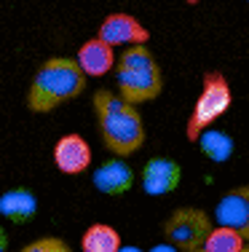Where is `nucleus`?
Segmentation results:
<instances>
[{
    "instance_id": "f257e3e1",
    "label": "nucleus",
    "mask_w": 249,
    "mask_h": 252,
    "mask_svg": "<svg viewBox=\"0 0 249 252\" xmlns=\"http://www.w3.org/2000/svg\"><path fill=\"white\" fill-rule=\"evenodd\" d=\"M94 113H97L102 142L112 156L123 158V156H132L142 148L145 124H142L137 105L118 97V92L99 89V92H94Z\"/></svg>"
},
{
    "instance_id": "f03ea898",
    "label": "nucleus",
    "mask_w": 249,
    "mask_h": 252,
    "mask_svg": "<svg viewBox=\"0 0 249 252\" xmlns=\"http://www.w3.org/2000/svg\"><path fill=\"white\" fill-rule=\"evenodd\" d=\"M86 89V75L70 57H51L40 64L27 92V107L32 113H51L54 107L81 97Z\"/></svg>"
},
{
    "instance_id": "7ed1b4c3",
    "label": "nucleus",
    "mask_w": 249,
    "mask_h": 252,
    "mask_svg": "<svg viewBox=\"0 0 249 252\" xmlns=\"http://www.w3.org/2000/svg\"><path fill=\"white\" fill-rule=\"evenodd\" d=\"M115 86H118V97H123L132 105L150 102L161 94L164 89L161 67H158L156 57L145 43L126 46L121 51V57L115 62Z\"/></svg>"
},
{
    "instance_id": "20e7f679",
    "label": "nucleus",
    "mask_w": 249,
    "mask_h": 252,
    "mask_svg": "<svg viewBox=\"0 0 249 252\" xmlns=\"http://www.w3.org/2000/svg\"><path fill=\"white\" fill-rule=\"evenodd\" d=\"M230 105H233V94H230V86H228V81H225V75L209 70V73L204 75V81H201V94L193 105L191 118H188L185 137L191 142H195L201 131L209 129L217 118H222L225 113H228Z\"/></svg>"
},
{
    "instance_id": "39448f33",
    "label": "nucleus",
    "mask_w": 249,
    "mask_h": 252,
    "mask_svg": "<svg viewBox=\"0 0 249 252\" xmlns=\"http://www.w3.org/2000/svg\"><path fill=\"white\" fill-rule=\"evenodd\" d=\"M209 231H212V218L204 209L195 207L177 209L164 223V239L169 244H174L180 252H201Z\"/></svg>"
},
{
    "instance_id": "423d86ee",
    "label": "nucleus",
    "mask_w": 249,
    "mask_h": 252,
    "mask_svg": "<svg viewBox=\"0 0 249 252\" xmlns=\"http://www.w3.org/2000/svg\"><path fill=\"white\" fill-rule=\"evenodd\" d=\"M97 38H102L108 46H137V43H147L150 32L142 27V22L132 14H123V11H115V14L105 16L102 25H99Z\"/></svg>"
},
{
    "instance_id": "0eeeda50",
    "label": "nucleus",
    "mask_w": 249,
    "mask_h": 252,
    "mask_svg": "<svg viewBox=\"0 0 249 252\" xmlns=\"http://www.w3.org/2000/svg\"><path fill=\"white\" fill-rule=\"evenodd\" d=\"M215 223L233 228L239 236L249 242V185H239V188L228 190L215 209Z\"/></svg>"
},
{
    "instance_id": "6e6552de",
    "label": "nucleus",
    "mask_w": 249,
    "mask_h": 252,
    "mask_svg": "<svg viewBox=\"0 0 249 252\" xmlns=\"http://www.w3.org/2000/svg\"><path fill=\"white\" fill-rule=\"evenodd\" d=\"M142 190L147 196H166L174 193L182 183V169L177 161L171 158H150L145 166H142Z\"/></svg>"
},
{
    "instance_id": "1a4fd4ad",
    "label": "nucleus",
    "mask_w": 249,
    "mask_h": 252,
    "mask_svg": "<svg viewBox=\"0 0 249 252\" xmlns=\"http://www.w3.org/2000/svg\"><path fill=\"white\" fill-rule=\"evenodd\" d=\"M54 164L64 175H83L91 164V145L81 134H64L54 145Z\"/></svg>"
},
{
    "instance_id": "9d476101",
    "label": "nucleus",
    "mask_w": 249,
    "mask_h": 252,
    "mask_svg": "<svg viewBox=\"0 0 249 252\" xmlns=\"http://www.w3.org/2000/svg\"><path fill=\"white\" fill-rule=\"evenodd\" d=\"M91 183H94V188L105 196H123V193H129L132 185H134V172L123 158H110V161H105V164H99L97 169H94Z\"/></svg>"
},
{
    "instance_id": "9b49d317",
    "label": "nucleus",
    "mask_w": 249,
    "mask_h": 252,
    "mask_svg": "<svg viewBox=\"0 0 249 252\" xmlns=\"http://www.w3.org/2000/svg\"><path fill=\"white\" fill-rule=\"evenodd\" d=\"M75 62H78V67L83 70L86 78L88 75L102 78L115 67V54H112V46H108L102 38H91V40H86V43H81Z\"/></svg>"
},
{
    "instance_id": "f8f14e48",
    "label": "nucleus",
    "mask_w": 249,
    "mask_h": 252,
    "mask_svg": "<svg viewBox=\"0 0 249 252\" xmlns=\"http://www.w3.org/2000/svg\"><path fill=\"white\" fill-rule=\"evenodd\" d=\"M38 212V199L27 188H11L0 196V215L11 223H27Z\"/></svg>"
},
{
    "instance_id": "ddd939ff",
    "label": "nucleus",
    "mask_w": 249,
    "mask_h": 252,
    "mask_svg": "<svg viewBox=\"0 0 249 252\" xmlns=\"http://www.w3.org/2000/svg\"><path fill=\"white\" fill-rule=\"evenodd\" d=\"M195 142H198L201 153L209 161H215V164H225V161L233 156V148H236L233 137H230L228 131H220V129H204Z\"/></svg>"
},
{
    "instance_id": "4468645a",
    "label": "nucleus",
    "mask_w": 249,
    "mask_h": 252,
    "mask_svg": "<svg viewBox=\"0 0 249 252\" xmlns=\"http://www.w3.org/2000/svg\"><path fill=\"white\" fill-rule=\"evenodd\" d=\"M81 250L83 252H118L121 250V236H118V231L112 225L94 223L83 231Z\"/></svg>"
},
{
    "instance_id": "2eb2a0df",
    "label": "nucleus",
    "mask_w": 249,
    "mask_h": 252,
    "mask_svg": "<svg viewBox=\"0 0 249 252\" xmlns=\"http://www.w3.org/2000/svg\"><path fill=\"white\" fill-rule=\"evenodd\" d=\"M201 252H247V239L239 236L233 228L225 225H212Z\"/></svg>"
},
{
    "instance_id": "dca6fc26",
    "label": "nucleus",
    "mask_w": 249,
    "mask_h": 252,
    "mask_svg": "<svg viewBox=\"0 0 249 252\" xmlns=\"http://www.w3.org/2000/svg\"><path fill=\"white\" fill-rule=\"evenodd\" d=\"M22 252H73V250H70L62 239H56V236H43V239L29 242Z\"/></svg>"
},
{
    "instance_id": "f3484780",
    "label": "nucleus",
    "mask_w": 249,
    "mask_h": 252,
    "mask_svg": "<svg viewBox=\"0 0 249 252\" xmlns=\"http://www.w3.org/2000/svg\"><path fill=\"white\" fill-rule=\"evenodd\" d=\"M150 252H180V250H177L174 244H169V242H161V244H156Z\"/></svg>"
},
{
    "instance_id": "a211bd4d",
    "label": "nucleus",
    "mask_w": 249,
    "mask_h": 252,
    "mask_svg": "<svg viewBox=\"0 0 249 252\" xmlns=\"http://www.w3.org/2000/svg\"><path fill=\"white\" fill-rule=\"evenodd\" d=\"M8 250V236H5V231L0 228V252H5Z\"/></svg>"
},
{
    "instance_id": "6ab92c4d",
    "label": "nucleus",
    "mask_w": 249,
    "mask_h": 252,
    "mask_svg": "<svg viewBox=\"0 0 249 252\" xmlns=\"http://www.w3.org/2000/svg\"><path fill=\"white\" fill-rule=\"evenodd\" d=\"M118 252H142V250H139V247H121Z\"/></svg>"
},
{
    "instance_id": "aec40b11",
    "label": "nucleus",
    "mask_w": 249,
    "mask_h": 252,
    "mask_svg": "<svg viewBox=\"0 0 249 252\" xmlns=\"http://www.w3.org/2000/svg\"><path fill=\"white\" fill-rule=\"evenodd\" d=\"M247 252H249V247H247Z\"/></svg>"
}]
</instances>
